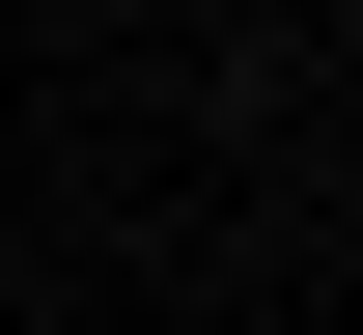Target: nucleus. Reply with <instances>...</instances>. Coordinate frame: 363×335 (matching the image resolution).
Segmentation results:
<instances>
[{
  "instance_id": "nucleus-1",
  "label": "nucleus",
  "mask_w": 363,
  "mask_h": 335,
  "mask_svg": "<svg viewBox=\"0 0 363 335\" xmlns=\"http://www.w3.org/2000/svg\"><path fill=\"white\" fill-rule=\"evenodd\" d=\"M224 28H252V0H224Z\"/></svg>"
}]
</instances>
